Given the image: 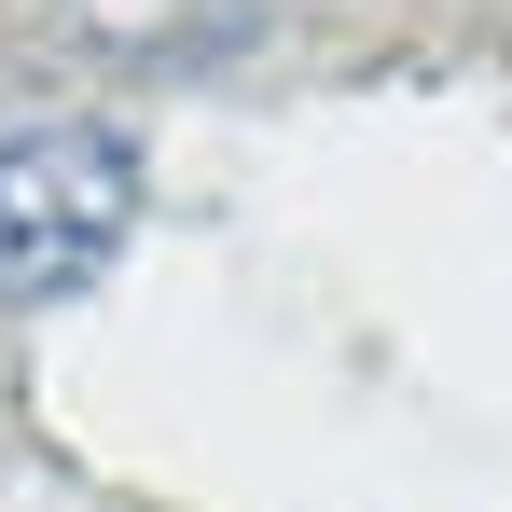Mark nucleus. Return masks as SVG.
<instances>
[{
  "mask_svg": "<svg viewBox=\"0 0 512 512\" xmlns=\"http://www.w3.org/2000/svg\"><path fill=\"white\" fill-rule=\"evenodd\" d=\"M139 208H153V167H139L125 125H28V139H0V305L14 319L84 305L125 263Z\"/></svg>",
  "mask_w": 512,
  "mask_h": 512,
  "instance_id": "1",
  "label": "nucleus"
},
{
  "mask_svg": "<svg viewBox=\"0 0 512 512\" xmlns=\"http://www.w3.org/2000/svg\"><path fill=\"white\" fill-rule=\"evenodd\" d=\"M84 56L139 70V84H208L263 42V0H70Z\"/></svg>",
  "mask_w": 512,
  "mask_h": 512,
  "instance_id": "2",
  "label": "nucleus"
}]
</instances>
